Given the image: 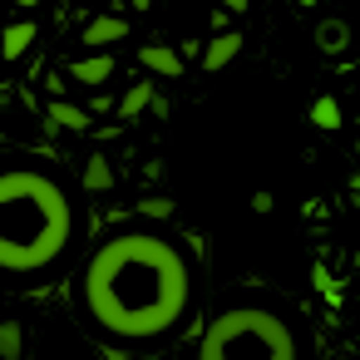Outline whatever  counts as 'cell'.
I'll list each match as a JSON object with an SVG mask.
<instances>
[{"mask_svg": "<svg viewBox=\"0 0 360 360\" xmlns=\"http://www.w3.org/2000/svg\"><path fill=\"white\" fill-rule=\"evenodd\" d=\"M193 306V262L168 232L119 227L79 271V311L109 345H153Z\"/></svg>", "mask_w": 360, "mask_h": 360, "instance_id": "obj_1", "label": "cell"}, {"mask_svg": "<svg viewBox=\"0 0 360 360\" xmlns=\"http://www.w3.org/2000/svg\"><path fill=\"white\" fill-rule=\"evenodd\" d=\"M75 202L45 168L0 173V276L45 281L75 247Z\"/></svg>", "mask_w": 360, "mask_h": 360, "instance_id": "obj_2", "label": "cell"}, {"mask_svg": "<svg viewBox=\"0 0 360 360\" xmlns=\"http://www.w3.org/2000/svg\"><path fill=\"white\" fill-rule=\"evenodd\" d=\"M198 360H301V335L271 306H227L212 316Z\"/></svg>", "mask_w": 360, "mask_h": 360, "instance_id": "obj_3", "label": "cell"}, {"mask_svg": "<svg viewBox=\"0 0 360 360\" xmlns=\"http://www.w3.org/2000/svg\"><path fill=\"white\" fill-rule=\"evenodd\" d=\"M79 40H84L89 50H104V45H114V40H129V20H124V15H94Z\"/></svg>", "mask_w": 360, "mask_h": 360, "instance_id": "obj_4", "label": "cell"}, {"mask_svg": "<svg viewBox=\"0 0 360 360\" xmlns=\"http://www.w3.org/2000/svg\"><path fill=\"white\" fill-rule=\"evenodd\" d=\"M237 55H242V35H237V30H222V35L207 40V50H202V70L217 75V70H227Z\"/></svg>", "mask_w": 360, "mask_h": 360, "instance_id": "obj_5", "label": "cell"}, {"mask_svg": "<svg viewBox=\"0 0 360 360\" xmlns=\"http://www.w3.org/2000/svg\"><path fill=\"white\" fill-rule=\"evenodd\" d=\"M139 65L153 70V75H163V79H178V75H183V55H178L173 45H143V50H139Z\"/></svg>", "mask_w": 360, "mask_h": 360, "instance_id": "obj_6", "label": "cell"}, {"mask_svg": "<svg viewBox=\"0 0 360 360\" xmlns=\"http://www.w3.org/2000/svg\"><path fill=\"white\" fill-rule=\"evenodd\" d=\"M70 79H79V84H89V89H99L104 79H114V55H89V60H75L70 65Z\"/></svg>", "mask_w": 360, "mask_h": 360, "instance_id": "obj_7", "label": "cell"}, {"mask_svg": "<svg viewBox=\"0 0 360 360\" xmlns=\"http://www.w3.org/2000/svg\"><path fill=\"white\" fill-rule=\"evenodd\" d=\"M35 20H15V25H6L0 30V60H20L30 45H35Z\"/></svg>", "mask_w": 360, "mask_h": 360, "instance_id": "obj_8", "label": "cell"}, {"mask_svg": "<svg viewBox=\"0 0 360 360\" xmlns=\"http://www.w3.org/2000/svg\"><path fill=\"white\" fill-rule=\"evenodd\" d=\"M345 45H350V25H345V20H321V25H316V50L340 55Z\"/></svg>", "mask_w": 360, "mask_h": 360, "instance_id": "obj_9", "label": "cell"}, {"mask_svg": "<svg viewBox=\"0 0 360 360\" xmlns=\"http://www.w3.org/2000/svg\"><path fill=\"white\" fill-rule=\"evenodd\" d=\"M50 119H55L60 129H75V134H84V129H89V114H84L79 104H65V99H55V104H50Z\"/></svg>", "mask_w": 360, "mask_h": 360, "instance_id": "obj_10", "label": "cell"}, {"mask_svg": "<svg viewBox=\"0 0 360 360\" xmlns=\"http://www.w3.org/2000/svg\"><path fill=\"white\" fill-rule=\"evenodd\" d=\"M84 188H89V193L114 188V168H109V158H104V153H94V158H89V168H84Z\"/></svg>", "mask_w": 360, "mask_h": 360, "instance_id": "obj_11", "label": "cell"}, {"mask_svg": "<svg viewBox=\"0 0 360 360\" xmlns=\"http://www.w3.org/2000/svg\"><path fill=\"white\" fill-rule=\"evenodd\" d=\"M25 350V330L15 321H0V360H20Z\"/></svg>", "mask_w": 360, "mask_h": 360, "instance_id": "obj_12", "label": "cell"}, {"mask_svg": "<svg viewBox=\"0 0 360 360\" xmlns=\"http://www.w3.org/2000/svg\"><path fill=\"white\" fill-rule=\"evenodd\" d=\"M148 104H153V84L143 79V84H134V89L124 94V104H119V114H124V119H139V114H143Z\"/></svg>", "mask_w": 360, "mask_h": 360, "instance_id": "obj_13", "label": "cell"}, {"mask_svg": "<svg viewBox=\"0 0 360 360\" xmlns=\"http://www.w3.org/2000/svg\"><path fill=\"white\" fill-rule=\"evenodd\" d=\"M311 124H316V129H326V134H330V129H340V104H335L330 94H326V99H316V104H311Z\"/></svg>", "mask_w": 360, "mask_h": 360, "instance_id": "obj_14", "label": "cell"}, {"mask_svg": "<svg viewBox=\"0 0 360 360\" xmlns=\"http://www.w3.org/2000/svg\"><path fill=\"white\" fill-rule=\"evenodd\" d=\"M143 212H148V217H173V202H168V198H148Z\"/></svg>", "mask_w": 360, "mask_h": 360, "instance_id": "obj_15", "label": "cell"}, {"mask_svg": "<svg viewBox=\"0 0 360 360\" xmlns=\"http://www.w3.org/2000/svg\"><path fill=\"white\" fill-rule=\"evenodd\" d=\"M217 6H222V11H232V15H242V11L252 6V0H217Z\"/></svg>", "mask_w": 360, "mask_h": 360, "instance_id": "obj_16", "label": "cell"}, {"mask_svg": "<svg viewBox=\"0 0 360 360\" xmlns=\"http://www.w3.org/2000/svg\"><path fill=\"white\" fill-rule=\"evenodd\" d=\"M129 6H134V11H153V0H129Z\"/></svg>", "mask_w": 360, "mask_h": 360, "instance_id": "obj_17", "label": "cell"}, {"mask_svg": "<svg viewBox=\"0 0 360 360\" xmlns=\"http://www.w3.org/2000/svg\"><path fill=\"white\" fill-rule=\"evenodd\" d=\"M11 6H20V11H35V0H11Z\"/></svg>", "mask_w": 360, "mask_h": 360, "instance_id": "obj_18", "label": "cell"}, {"mask_svg": "<svg viewBox=\"0 0 360 360\" xmlns=\"http://www.w3.org/2000/svg\"><path fill=\"white\" fill-rule=\"evenodd\" d=\"M296 6H311V0H296Z\"/></svg>", "mask_w": 360, "mask_h": 360, "instance_id": "obj_19", "label": "cell"}, {"mask_svg": "<svg viewBox=\"0 0 360 360\" xmlns=\"http://www.w3.org/2000/svg\"><path fill=\"white\" fill-rule=\"evenodd\" d=\"M355 153H360V148H355Z\"/></svg>", "mask_w": 360, "mask_h": 360, "instance_id": "obj_20", "label": "cell"}]
</instances>
